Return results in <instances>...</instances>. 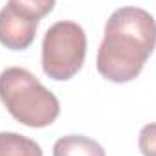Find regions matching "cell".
<instances>
[{
	"instance_id": "6da1fadb",
	"label": "cell",
	"mask_w": 156,
	"mask_h": 156,
	"mask_svg": "<svg viewBox=\"0 0 156 156\" xmlns=\"http://www.w3.org/2000/svg\"><path fill=\"white\" fill-rule=\"evenodd\" d=\"M154 47V16L142 7H120L113 11L105 24L96 55V69L109 82L127 83L142 73Z\"/></svg>"
},
{
	"instance_id": "7a4b0ae2",
	"label": "cell",
	"mask_w": 156,
	"mask_h": 156,
	"mask_svg": "<svg viewBox=\"0 0 156 156\" xmlns=\"http://www.w3.org/2000/svg\"><path fill=\"white\" fill-rule=\"evenodd\" d=\"M0 100L18 123L33 129L51 125L60 115L58 98L24 67L0 73Z\"/></svg>"
},
{
	"instance_id": "3957f363",
	"label": "cell",
	"mask_w": 156,
	"mask_h": 156,
	"mask_svg": "<svg viewBox=\"0 0 156 156\" xmlns=\"http://www.w3.org/2000/svg\"><path fill=\"white\" fill-rule=\"evenodd\" d=\"M85 51L83 27L71 20L56 22L45 31L42 42V69L51 80H71L83 66Z\"/></svg>"
},
{
	"instance_id": "277c9868",
	"label": "cell",
	"mask_w": 156,
	"mask_h": 156,
	"mask_svg": "<svg viewBox=\"0 0 156 156\" xmlns=\"http://www.w3.org/2000/svg\"><path fill=\"white\" fill-rule=\"evenodd\" d=\"M38 20L5 5L0 9V44L11 51L27 49L37 37Z\"/></svg>"
},
{
	"instance_id": "5b68a950",
	"label": "cell",
	"mask_w": 156,
	"mask_h": 156,
	"mask_svg": "<svg viewBox=\"0 0 156 156\" xmlns=\"http://www.w3.org/2000/svg\"><path fill=\"white\" fill-rule=\"evenodd\" d=\"M53 156H105V151L93 138L82 134H67L55 142Z\"/></svg>"
},
{
	"instance_id": "8992f818",
	"label": "cell",
	"mask_w": 156,
	"mask_h": 156,
	"mask_svg": "<svg viewBox=\"0 0 156 156\" xmlns=\"http://www.w3.org/2000/svg\"><path fill=\"white\" fill-rule=\"evenodd\" d=\"M0 156H44L42 147L35 140L18 134L4 131L0 133Z\"/></svg>"
},
{
	"instance_id": "52a82bcc",
	"label": "cell",
	"mask_w": 156,
	"mask_h": 156,
	"mask_svg": "<svg viewBox=\"0 0 156 156\" xmlns=\"http://www.w3.org/2000/svg\"><path fill=\"white\" fill-rule=\"evenodd\" d=\"M55 4L56 0H7V5L38 22L55 9Z\"/></svg>"
},
{
	"instance_id": "ba28073f",
	"label": "cell",
	"mask_w": 156,
	"mask_h": 156,
	"mask_svg": "<svg viewBox=\"0 0 156 156\" xmlns=\"http://www.w3.org/2000/svg\"><path fill=\"white\" fill-rule=\"evenodd\" d=\"M138 149L144 156H156V123L142 127L138 136Z\"/></svg>"
}]
</instances>
